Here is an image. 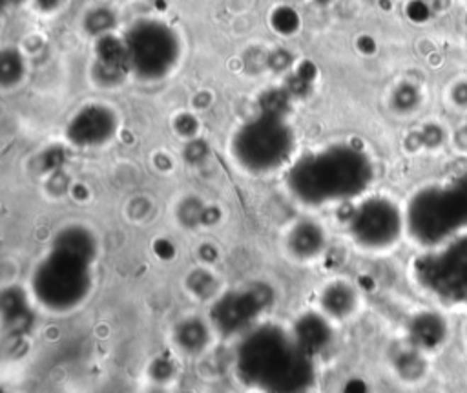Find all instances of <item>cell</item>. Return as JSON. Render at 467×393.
Wrapping results in <instances>:
<instances>
[{
    "label": "cell",
    "instance_id": "6da1fadb",
    "mask_svg": "<svg viewBox=\"0 0 467 393\" xmlns=\"http://www.w3.org/2000/svg\"><path fill=\"white\" fill-rule=\"evenodd\" d=\"M99 258V236L84 223L66 225L31 269L30 297L50 315L77 311L91 297Z\"/></svg>",
    "mask_w": 467,
    "mask_h": 393
},
{
    "label": "cell",
    "instance_id": "7a4b0ae2",
    "mask_svg": "<svg viewBox=\"0 0 467 393\" xmlns=\"http://www.w3.org/2000/svg\"><path fill=\"white\" fill-rule=\"evenodd\" d=\"M374 179V165L364 148L351 143L329 145L296 157L285 183L305 207H327L360 198Z\"/></svg>",
    "mask_w": 467,
    "mask_h": 393
},
{
    "label": "cell",
    "instance_id": "3957f363",
    "mask_svg": "<svg viewBox=\"0 0 467 393\" xmlns=\"http://www.w3.org/2000/svg\"><path fill=\"white\" fill-rule=\"evenodd\" d=\"M236 372L244 384L263 393H305L316 375L314 357L301 348L292 329L272 322L241 335Z\"/></svg>",
    "mask_w": 467,
    "mask_h": 393
},
{
    "label": "cell",
    "instance_id": "277c9868",
    "mask_svg": "<svg viewBox=\"0 0 467 393\" xmlns=\"http://www.w3.org/2000/svg\"><path fill=\"white\" fill-rule=\"evenodd\" d=\"M296 135L279 112L266 110L249 119L234 132L230 154L244 172L266 176L292 163Z\"/></svg>",
    "mask_w": 467,
    "mask_h": 393
},
{
    "label": "cell",
    "instance_id": "5b68a950",
    "mask_svg": "<svg viewBox=\"0 0 467 393\" xmlns=\"http://www.w3.org/2000/svg\"><path fill=\"white\" fill-rule=\"evenodd\" d=\"M405 233L425 249L441 245L467 231V205L456 183L429 185L409 199Z\"/></svg>",
    "mask_w": 467,
    "mask_h": 393
},
{
    "label": "cell",
    "instance_id": "8992f818",
    "mask_svg": "<svg viewBox=\"0 0 467 393\" xmlns=\"http://www.w3.org/2000/svg\"><path fill=\"white\" fill-rule=\"evenodd\" d=\"M126 70L146 82L161 81L176 70L181 43L176 30L159 18H139L123 37Z\"/></svg>",
    "mask_w": 467,
    "mask_h": 393
},
{
    "label": "cell",
    "instance_id": "52a82bcc",
    "mask_svg": "<svg viewBox=\"0 0 467 393\" xmlns=\"http://www.w3.org/2000/svg\"><path fill=\"white\" fill-rule=\"evenodd\" d=\"M416 284L446 304L467 302V231L427 249L412 265Z\"/></svg>",
    "mask_w": 467,
    "mask_h": 393
},
{
    "label": "cell",
    "instance_id": "ba28073f",
    "mask_svg": "<svg viewBox=\"0 0 467 393\" xmlns=\"http://www.w3.org/2000/svg\"><path fill=\"white\" fill-rule=\"evenodd\" d=\"M347 231L352 242L365 251H386L405 233V214L393 199L371 196L351 212Z\"/></svg>",
    "mask_w": 467,
    "mask_h": 393
},
{
    "label": "cell",
    "instance_id": "9c48e42d",
    "mask_svg": "<svg viewBox=\"0 0 467 393\" xmlns=\"http://www.w3.org/2000/svg\"><path fill=\"white\" fill-rule=\"evenodd\" d=\"M269 299L261 289L240 287L219 297L210 309L212 328L225 337L244 335L257 326V319L269 306Z\"/></svg>",
    "mask_w": 467,
    "mask_h": 393
},
{
    "label": "cell",
    "instance_id": "30bf717a",
    "mask_svg": "<svg viewBox=\"0 0 467 393\" xmlns=\"http://www.w3.org/2000/svg\"><path fill=\"white\" fill-rule=\"evenodd\" d=\"M119 132V116L103 103L84 104L66 125V139L77 148H99Z\"/></svg>",
    "mask_w": 467,
    "mask_h": 393
},
{
    "label": "cell",
    "instance_id": "8fae6325",
    "mask_svg": "<svg viewBox=\"0 0 467 393\" xmlns=\"http://www.w3.org/2000/svg\"><path fill=\"white\" fill-rule=\"evenodd\" d=\"M285 245L298 262H316L327 249V233L316 221L301 220L288 229Z\"/></svg>",
    "mask_w": 467,
    "mask_h": 393
},
{
    "label": "cell",
    "instance_id": "7c38bea8",
    "mask_svg": "<svg viewBox=\"0 0 467 393\" xmlns=\"http://www.w3.org/2000/svg\"><path fill=\"white\" fill-rule=\"evenodd\" d=\"M330 322L332 320H329L320 311L307 313V315H301L291 329L301 348L309 355L316 357L320 351H323L330 344V338H332Z\"/></svg>",
    "mask_w": 467,
    "mask_h": 393
},
{
    "label": "cell",
    "instance_id": "4fadbf2b",
    "mask_svg": "<svg viewBox=\"0 0 467 393\" xmlns=\"http://www.w3.org/2000/svg\"><path fill=\"white\" fill-rule=\"evenodd\" d=\"M320 313L332 322L345 320L356 311L358 294L356 289L345 280H332L320 291Z\"/></svg>",
    "mask_w": 467,
    "mask_h": 393
},
{
    "label": "cell",
    "instance_id": "5bb4252c",
    "mask_svg": "<svg viewBox=\"0 0 467 393\" xmlns=\"http://www.w3.org/2000/svg\"><path fill=\"white\" fill-rule=\"evenodd\" d=\"M409 333H411V338L416 346L424 348V350H434L446 338L447 328L446 322L440 319V315L422 313V315L415 316Z\"/></svg>",
    "mask_w": 467,
    "mask_h": 393
},
{
    "label": "cell",
    "instance_id": "9a60e30c",
    "mask_svg": "<svg viewBox=\"0 0 467 393\" xmlns=\"http://www.w3.org/2000/svg\"><path fill=\"white\" fill-rule=\"evenodd\" d=\"M176 338L183 350L199 351L203 350V348H206V344H208L210 331H208V328H206L203 322H199V320H186L184 324H181L179 328H177Z\"/></svg>",
    "mask_w": 467,
    "mask_h": 393
},
{
    "label": "cell",
    "instance_id": "2e32d148",
    "mask_svg": "<svg viewBox=\"0 0 467 393\" xmlns=\"http://www.w3.org/2000/svg\"><path fill=\"white\" fill-rule=\"evenodd\" d=\"M2 57H4V59H2V62H0V72H2V84H4V87H9V84H13V82H17L18 79L22 77V74H24V62H22L21 53H18L17 59H15V62L11 65V61H13L11 50H4Z\"/></svg>",
    "mask_w": 467,
    "mask_h": 393
},
{
    "label": "cell",
    "instance_id": "e0dca14e",
    "mask_svg": "<svg viewBox=\"0 0 467 393\" xmlns=\"http://www.w3.org/2000/svg\"><path fill=\"white\" fill-rule=\"evenodd\" d=\"M454 183H456L458 190H460V192H462L463 201H466V205H467V172L462 174V176H460V177H456V179H454Z\"/></svg>",
    "mask_w": 467,
    "mask_h": 393
},
{
    "label": "cell",
    "instance_id": "ac0fdd59",
    "mask_svg": "<svg viewBox=\"0 0 467 393\" xmlns=\"http://www.w3.org/2000/svg\"><path fill=\"white\" fill-rule=\"evenodd\" d=\"M24 0H6V4H11V6H17V4H22Z\"/></svg>",
    "mask_w": 467,
    "mask_h": 393
}]
</instances>
